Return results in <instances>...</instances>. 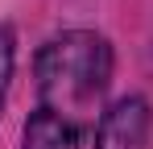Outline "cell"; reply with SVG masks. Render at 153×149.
Segmentation results:
<instances>
[{"instance_id": "1", "label": "cell", "mask_w": 153, "mask_h": 149, "mask_svg": "<svg viewBox=\"0 0 153 149\" xmlns=\"http://www.w3.org/2000/svg\"><path fill=\"white\" fill-rule=\"evenodd\" d=\"M112 83V46L100 33L71 29L50 37L37 54V95L42 108L58 120L75 124L79 133L95 124L103 91Z\"/></svg>"}, {"instance_id": "2", "label": "cell", "mask_w": 153, "mask_h": 149, "mask_svg": "<svg viewBox=\"0 0 153 149\" xmlns=\"http://www.w3.org/2000/svg\"><path fill=\"white\" fill-rule=\"evenodd\" d=\"M145 133H149V108L145 99H120L112 112H103L95 149H145Z\"/></svg>"}, {"instance_id": "3", "label": "cell", "mask_w": 153, "mask_h": 149, "mask_svg": "<svg viewBox=\"0 0 153 149\" xmlns=\"http://www.w3.org/2000/svg\"><path fill=\"white\" fill-rule=\"evenodd\" d=\"M79 137H83V133H79L75 124L58 120L46 108H37V112L29 116V124H25V149H75Z\"/></svg>"}, {"instance_id": "4", "label": "cell", "mask_w": 153, "mask_h": 149, "mask_svg": "<svg viewBox=\"0 0 153 149\" xmlns=\"http://www.w3.org/2000/svg\"><path fill=\"white\" fill-rule=\"evenodd\" d=\"M8 79H13V33L0 25V108L8 95Z\"/></svg>"}]
</instances>
